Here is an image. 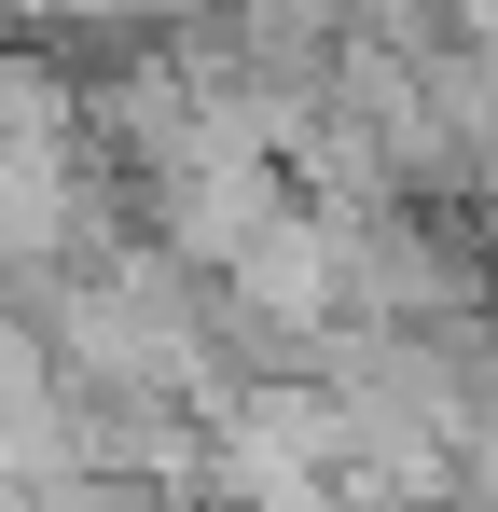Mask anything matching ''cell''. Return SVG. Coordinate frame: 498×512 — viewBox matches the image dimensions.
<instances>
[{
    "label": "cell",
    "instance_id": "2",
    "mask_svg": "<svg viewBox=\"0 0 498 512\" xmlns=\"http://www.w3.org/2000/svg\"><path fill=\"white\" fill-rule=\"evenodd\" d=\"M471 250H485V277H498V194H485V208H471Z\"/></svg>",
    "mask_w": 498,
    "mask_h": 512
},
{
    "label": "cell",
    "instance_id": "1",
    "mask_svg": "<svg viewBox=\"0 0 498 512\" xmlns=\"http://www.w3.org/2000/svg\"><path fill=\"white\" fill-rule=\"evenodd\" d=\"M56 512H194L180 485H139V471H83V485H56Z\"/></svg>",
    "mask_w": 498,
    "mask_h": 512
}]
</instances>
